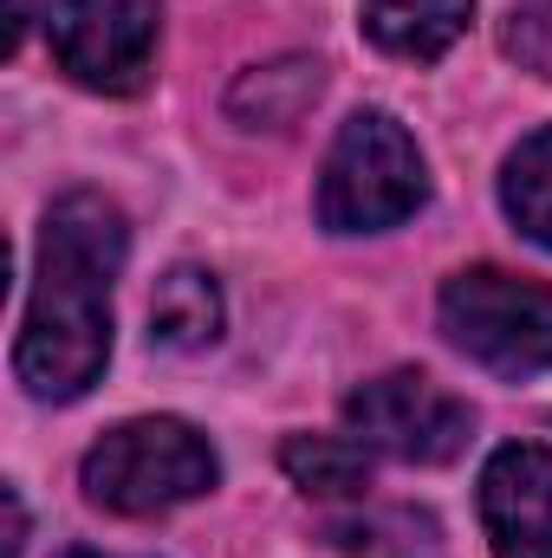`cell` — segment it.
I'll list each match as a JSON object with an SVG mask.
<instances>
[{"mask_svg": "<svg viewBox=\"0 0 552 558\" xmlns=\"http://www.w3.org/2000/svg\"><path fill=\"white\" fill-rule=\"evenodd\" d=\"M124 215L79 189L65 202H52L46 234H39V274L26 299V325H20V351L13 371L33 397L46 403H72L98 384L105 357H111V279L124 267Z\"/></svg>", "mask_w": 552, "mask_h": 558, "instance_id": "obj_1", "label": "cell"}, {"mask_svg": "<svg viewBox=\"0 0 552 558\" xmlns=\"http://www.w3.org/2000/svg\"><path fill=\"white\" fill-rule=\"evenodd\" d=\"M215 448L176 416H143L111 428L92 454H85V500L124 520L169 513L195 494L215 487Z\"/></svg>", "mask_w": 552, "mask_h": 558, "instance_id": "obj_2", "label": "cell"}, {"mask_svg": "<svg viewBox=\"0 0 552 558\" xmlns=\"http://www.w3.org/2000/svg\"><path fill=\"white\" fill-rule=\"evenodd\" d=\"M429 182H422V156H416L410 131L384 111H358L319 175V221L332 234H377L397 228L404 215L422 208Z\"/></svg>", "mask_w": 552, "mask_h": 558, "instance_id": "obj_3", "label": "cell"}, {"mask_svg": "<svg viewBox=\"0 0 552 558\" xmlns=\"http://www.w3.org/2000/svg\"><path fill=\"white\" fill-rule=\"evenodd\" d=\"M442 331L494 377H540L552 371V286L468 267L442 286Z\"/></svg>", "mask_w": 552, "mask_h": 558, "instance_id": "obj_4", "label": "cell"}, {"mask_svg": "<svg viewBox=\"0 0 552 558\" xmlns=\"http://www.w3.org/2000/svg\"><path fill=\"white\" fill-rule=\"evenodd\" d=\"M52 59L85 92H137L156 59V0H52L46 13Z\"/></svg>", "mask_w": 552, "mask_h": 558, "instance_id": "obj_5", "label": "cell"}, {"mask_svg": "<svg viewBox=\"0 0 552 558\" xmlns=\"http://www.w3.org/2000/svg\"><path fill=\"white\" fill-rule=\"evenodd\" d=\"M345 422L358 428L364 448H384L397 461H422V468H442L468 448L475 435V416L461 397H448L442 384H429L422 371H391L377 384H364L351 403H345Z\"/></svg>", "mask_w": 552, "mask_h": 558, "instance_id": "obj_6", "label": "cell"}, {"mask_svg": "<svg viewBox=\"0 0 552 558\" xmlns=\"http://www.w3.org/2000/svg\"><path fill=\"white\" fill-rule=\"evenodd\" d=\"M481 520L494 558H552V448L507 441L481 474Z\"/></svg>", "mask_w": 552, "mask_h": 558, "instance_id": "obj_7", "label": "cell"}, {"mask_svg": "<svg viewBox=\"0 0 552 558\" xmlns=\"http://www.w3.org/2000/svg\"><path fill=\"white\" fill-rule=\"evenodd\" d=\"M358 7L364 33L397 59H442L475 20V0H358Z\"/></svg>", "mask_w": 552, "mask_h": 558, "instance_id": "obj_8", "label": "cell"}, {"mask_svg": "<svg viewBox=\"0 0 552 558\" xmlns=\"http://www.w3.org/2000/svg\"><path fill=\"white\" fill-rule=\"evenodd\" d=\"M149 338L169 351H202L221 338V286L202 267H176L163 274L156 299H149Z\"/></svg>", "mask_w": 552, "mask_h": 558, "instance_id": "obj_9", "label": "cell"}, {"mask_svg": "<svg viewBox=\"0 0 552 558\" xmlns=\"http://www.w3.org/2000/svg\"><path fill=\"white\" fill-rule=\"evenodd\" d=\"M319 92H325V72H319L312 59H279V65L248 72V78L228 92V111H235L241 124L279 131V124H292V118H299Z\"/></svg>", "mask_w": 552, "mask_h": 558, "instance_id": "obj_10", "label": "cell"}, {"mask_svg": "<svg viewBox=\"0 0 552 558\" xmlns=\"http://www.w3.org/2000/svg\"><path fill=\"white\" fill-rule=\"evenodd\" d=\"M279 468H286L305 494H319V500L364 494V481H371V454H364V441H351V435H292V441L279 448Z\"/></svg>", "mask_w": 552, "mask_h": 558, "instance_id": "obj_11", "label": "cell"}, {"mask_svg": "<svg viewBox=\"0 0 552 558\" xmlns=\"http://www.w3.org/2000/svg\"><path fill=\"white\" fill-rule=\"evenodd\" d=\"M501 202H507V215L520 221L527 241L552 247V131H533V137L507 156Z\"/></svg>", "mask_w": 552, "mask_h": 558, "instance_id": "obj_12", "label": "cell"}, {"mask_svg": "<svg viewBox=\"0 0 552 558\" xmlns=\"http://www.w3.org/2000/svg\"><path fill=\"white\" fill-rule=\"evenodd\" d=\"M501 46H507V59H520L527 72L552 78V0H514Z\"/></svg>", "mask_w": 552, "mask_h": 558, "instance_id": "obj_13", "label": "cell"}, {"mask_svg": "<svg viewBox=\"0 0 552 558\" xmlns=\"http://www.w3.org/2000/svg\"><path fill=\"white\" fill-rule=\"evenodd\" d=\"M20 546H26V513H20V494L7 487V558H20Z\"/></svg>", "mask_w": 552, "mask_h": 558, "instance_id": "obj_14", "label": "cell"}, {"mask_svg": "<svg viewBox=\"0 0 552 558\" xmlns=\"http://www.w3.org/2000/svg\"><path fill=\"white\" fill-rule=\"evenodd\" d=\"M59 558H105V553H92V546H72V553H59Z\"/></svg>", "mask_w": 552, "mask_h": 558, "instance_id": "obj_15", "label": "cell"}]
</instances>
